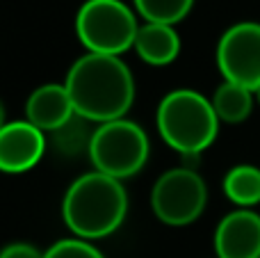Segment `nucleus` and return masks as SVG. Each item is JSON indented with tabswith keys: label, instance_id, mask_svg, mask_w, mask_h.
Returning <instances> with one entry per match:
<instances>
[{
	"label": "nucleus",
	"instance_id": "1",
	"mask_svg": "<svg viewBox=\"0 0 260 258\" xmlns=\"http://www.w3.org/2000/svg\"><path fill=\"white\" fill-rule=\"evenodd\" d=\"M64 87L76 114L85 121L108 123L123 119L135 101L133 73L117 55L85 53L71 64Z\"/></svg>",
	"mask_w": 260,
	"mask_h": 258
},
{
	"label": "nucleus",
	"instance_id": "2",
	"mask_svg": "<svg viewBox=\"0 0 260 258\" xmlns=\"http://www.w3.org/2000/svg\"><path fill=\"white\" fill-rule=\"evenodd\" d=\"M126 213L128 192L123 183L101 172H89L76 178L62 201L64 224L82 240L112 236L123 224Z\"/></svg>",
	"mask_w": 260,
	"mask_h": 258
},
{
	"label": "nucleus",
	"instance_id": "3",
	"mask_svg": "<svg viewBox=\"0 0 260 258\" xmlns=\"http://www.w3.org/2000/svg\"><path fill=\"white\" fill-rule=\"evenodd\" d=\"M155 123L162 140L185 153H203L219 133V119L212 101L197 89H174L160 101Z\"/></svg>",
	"mask_w": 260,
	"mask_h": 258
},
{
	"label": "nucleus",
	"instance_id": "4",
	"mask_svg": "<svg viewBox=\"0 0 260 258\" xmlns=\"http://www.w3.org/2000/svg\"><path fill=\"white\" fill-rule=\"evenodd\" d=\"M87 153L94 165V172L112 176L117 181H126L142 172L151 153V144L144 128L123 117L99 123V128L91 131Z\"/></svg>",
	"mask_w": 260,
	"mask_h": 258
},
{
	"label": "nucleus",
	"instance_id": "5",
	"mask_svg": "<svg viewBox=\"0 0 260 258\" xmlns=\"http://www.w3.org/2000/svg\"><path fill=\"white\" fill-rule=\"evenodd\" d=\"M139 23L123 0H87L76 16V32L87 53L123 55L135 46Z\"/></svg>",
	"mask_w": 260,
	"mask_h": 258
},
{
	"label": "nucleus",
	"instance_id": "6",
	"mask_svg": "<svg viewBox=\"0 0 260 258\" xmlns=\"http://www.w3.org/2000/svg\"><path fill=\"white\" fill-rule=\"evenodd\" d=\"M208 187L194 169L174 167L155 181L151 190V208L167 227H187L203 215Z\"/></svg>",
	"mask_w": 260,
	"mask_h": 258
},
{
	"label": "nucleus",
	"instance_id": "7",
	"mask_svg": "<svg viewBox=\"0 0 260 258\" xmlns=\"http://www.w3.org/2000/svg\"><path fill=\"white\" fill-rule=\"evenodd\" d=\"M217 67L224 80L256 91L260 87V23L231 25L217 44Z\"/></svg>",
	"mask_w": 260,
	"mask_h": 258
},
{
	"label": "nucleus",
	"instance_id": "8",
	"mask_svg": "<svg viewBox=\"0 0 260 258\" xmlns=\"http://www.w3.org/2000/svg\"><path fill=\"white\" fill-rule=\"evenodd\" d=\"M46 151V133L30 121H7L0 131V172L23 174L39 165Z\"/></svg>",
	"mask_w": 260,
	"mask_h": 258
},
{
	"label": "nucleus",
	"instance_id": "9",
	"mask_svg": "<svg viewBox=\"0 0 260 258\" xmlns=\"http://www.w3.org/2000/svg\"><path fill=\"white\" fill-rule=\"evenodd\" d=\"M217 258H260V215L251 208L229 213L215 229Z\"/></svg>",
	"mask_w": 260,
	"mask_h": 258
},
{
	"label": "nucleus",
	"instance_id": "10",
	"mask_svg": "<svg viewBox=\"0 0 260 258\" xmlns=\"http://www.w3.org/2000/svg\"><path fill=\"white\" fill-rule=\"evenodd\" d=\"M76 117L71 96H69L67 87L57 85H41L27 96L25 101V121L37 126L41 133H57L64 128L71 119Z\"/></svg>",
	"mask_w": 260,
	"mask_h": 258
},
{
	"label": "nucleus",
	"instance_id": "11",
	"mask_svg": "<svg viewBox=\"0 0 260 258\" xmlns=\"http://www.w3.org/2000/svg\"><path fill=\"white\" fill-rule=\"evenodd\" d=\"M133 48L151 67H167L180 55V37L174 25L144 21L137 30Z\"/></svg>",
	"mask_w": 260,
	"mask_h": 258
},
{
	"label": "nucleus",
	"instance_id": "12",
	"mask_svg": "<svg viewBox=\"0 0 260 258\" xmlns=\"http://www.w3.org/2000/svg\"><path fill=\"white\" fill-rule=\"evenodd\" d=\"M212 108L217 112V119L224 123H242L253 112L256 91L247 89L242 85L224 80L212 94Z\"/></svg>",
	"mask_w": 260,
	"mask_h": 258
},
{
	"label": "nucleus",
	"instance_id": "13",
	"mask_svg": "<svg viewBox=\"0 0 260 258\" xmlns=\"http://www.w3.org/2000/svg\"><path fill=\"white\" fill-rule=\"evenodd\" d=\"M224 195L240 208L260 204V167L238 165L224 176Z\"/></svg>",
	"mask_w": 260,
	"mask_h": 258
},
{
	"label": "nucleus",
	"instance_id": "14",
	"mask_svg": "<svg viewBox=\"0 0 260 258\" xmlns=\"http://www.w3.org/2000/svg\"><path fill=\"white\" fill-rule=\"evenodd\" d=\"M137 14L146 23H180L194 7V0H133Z\"/></svg>",
	"mask_w": 260,
	"mask_h": 258
},
{
	"label": "nucleus",
	"instance_id": "15",
	"mask_svg": "<svg viewBox=\"0 0 260 258\" xmlns=\"http://www.w3.org/2000/svg\"><path fill=\"white\" fill-rule=\"evenodd\" d=\"M46 258H105L91 245L89 240H82V238H64L57 240L48 251Z\"/></svg>",
	"mask_w": 260,
	"mask_h": 258
},
{
	"label": "nucleus",
	"instance_id": "16",
	"mask_svg": "<svg viewBox=\"0 0 260 258\" xmlns=\"http://www.w3.org/2000/svg\"><path fill=\"white\" fill-rule=\"evenodd\" d=\"M0 258H46V251H39L30 242H12L0 249Z\"/></svg>",
	"mask_w": 260,
	"mask_h": 258
},
{
	"label": "nucleus",
	"instance_id": "17",
	"mask_svg": "<svg viewBox=\"0 0 260 258\" xmlns=\"http://www.w3.org/2000/svg\"><path fill=\"white\" fill-rule=\"evenodd\" d=\"M5 123H7V119H5V105H3V101H0V131L5 128Z\"/></svg>",
	"mask_w": 260,
	"mask_h": 258
},
{
	"label": "nucleus",
	"instance_id": "18",
	"mask_svg": "<svg viewBox=\"0 0 260 258\" xmlns=\"http://www.w3.org/2000/svg\"><path fill=\"white\" fill-rule=\"evenodd\" d=\"M256 101H258V103H260V87H258V89H256Z\"/></svg>",
	"mask_w": 260,
	"mask_h": 258
}]
</instances>
